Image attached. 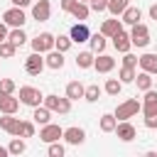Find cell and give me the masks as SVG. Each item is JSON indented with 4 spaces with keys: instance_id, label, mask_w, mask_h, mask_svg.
<instances>
[{
    "instance_id": "48",
    "label": "cell",
    "mask_w": 157,
    "mask_h": 157,
    "mask_svg": "<svg viewBox=\"0 0 157 157\" xmlns=\"http://www.w3.org/2000/svg\"><path fill=\"white\" fill-rule=\"evenodd\" d=\"M81 2H91V0H81Z\"/></svg>"
},
{
    "instance_id": "45",
    "label": "cell",
    "mask_w": 157,
    "mask_h": 157,
    "mask_svg": "<svg viewBox=\"0 0 157 157\" xmlns=\"http://www.w3.org/2000/svg\"><path fill=\"white\" fill-rule=\"evenodd\" d=\"M12 5H17V7H29L32 5V0H10Z\"/></svg>"
},
{
    "instance_id": "22",
    "label": "cell",
    "mask_w": 157,
    "mask_h": 157,
    "mask_svg": "<svg viewBox=\"0 0 157 157\" xmlns=\"http://www.w3.org/2000/svg\"><path fill=\"white\" fill-rule=\"evenodd\" d=\"M74 20H78V22H86L88 20V15H91V7H88V2H81V0H76V5L71 7V12H69Z\"/></svg>"
},
{
    "instance_id": "18",
    "label": "cell",
    "mask_w": 157,
    "mask_h": 157,
    "mask_svg": "<svg viewBox=\"0 0 157 157\" xmlns=\"http://www.w3.org/2000/svg\"><path fill=\"white\" fill-rule=\"evenodd\" d=\"M20 108V98H15V93H0V113H17Z\"/></svg>"
},
{
    "instance_id": "14",
    "label": "cell",
    "mask_w": 157,
    "mask_h": 157,
    "mask_svg": "<svg viewBox=\"0 0 157 157\" xmlns=\"http://www.w3.org/2000/svg\"><path fill=\"white\" fill-rule=\"evenodd\" d=\"M120 29H123V20H118V17L113 15L110 20H103V22H101V29H98V32H103V34L110 39V37H115Z\"/></svg>"
},
{
    "instance_id": "47",
    "label": "cell",
    "mask_w": 157,
    "mask_h": 157,
    "mask_svg": "<svg viewBox=\"0 0 157 157\" xmlns=\"http://www.w3.org/2000/svg\"><path fill=\"white\" fill-rule=\"evenodd\" d=\"M7 155H10V150H7V147H2V145H0V157H7Z\"/></svg>"
},
{
    "instance_id": "35",
    "label": "cell",
    "mask_w": 157,
    "mask_h": 157,
    "mask_svg": "<svg viewBox=\"0 0 157 157\" xmlns=\"http://www.w3.org/2000/svg\"><path fill=\"white\" fill-rule=\"evenodd\" d=\"M71 44H74V39H71L69 34H59V37L54 39V49H59V52H69Z\"/></svg>"
},
{
    "instance_id": "40",
    "label": "cell",
    "mask_w": 157,
    "mask_h": 157,
    "mask_svg": "<svg viewBox=\"0 0 157 157\" xmlns=\"http://www.w3.org/2000/svg\"><path fill=\"white\" fill-rule=\"evenodd\" d=\"M88 7H91L93 12H103V10H108V0H91Z\"/></svg>"
},
{
    "instance_id": "38",
    "label": "cell",
    "mask_w": 157,
    "mask_h": 157,
    "mask_svg": "<svg viewBox=\"0 0 157 157\" xmlns=\"http://www.w3.org/2000/svg\"><path fill=\"white\" fill-rule=\"evenodd\" d=\"M17 83L12 78H0V93H15Z\"/></svg>"
},
{
    "instance_id": "33",
    "label": "cell",
    "mask_w": 157,
    "mask_h": 157,
    "mask_svg": "<svg viewBox=\"0 0 157 157\" xmlns=\"http://www.w3.org/2000/svg\"><path fill=\"white\" fill-rule=\"evenodd\" d=\"M101 93H103V88H101L98 83H91V86H86V93H83V98H86L88 103H96V101L101 98Z\"/></svg>"
},
{
    "instance_id": "26",
    "label": "cell",
    "mask_w": 157,
    "mask_h": 157,
    "mask_svg": "<svg viewBox=\"0 0 157 157\" xmlns=\"http://www.w3.org/2000/svg\"><path fill=\"white\" fill-rule=\"evenodd\" d=\"M115 125H118L115 113H103V115H101V120H98L101 132H115Z\"/></svg>"
},
{
    "instance_id": "32",
    "label": "cell",
    "mask_w": 157,
    "mask_h": 157,
    "mask_svg": "<svg viewBox=\"0 0 157 157\" xmlns=\"http://www.w3.org/2000/svg\"><path fill=\"white\" fill-rule=\"evenodd\" d=\"M128 5H130V0H108V12L115 15V17H120Z\"/></svg>"
},
{
    "instance_id": "13",
    "label": "cell",
    "mask_w": 157,
    "mask_h": 157,
    "mask_svg": "<svg viewBox=\"0 0 157 157\" xmlns=\"http://www.w3.org/2000/svg\"><path fill=\"white\" fill-rule=\"evenodd\" d=\"M64 140H66L69 145H83V140H86V130L78 128V125L64 128Z\"/></svg>"
},
{
    "instance_id": "39",
    "label": "cell",
    "mask_w": 157,
    "mask_h": 157,
    "mask_svg": "<svg viewBox=\"0 0 157 157\" xmlns=\"http://www.w3.org/2000/svg\"><path fill=\"white\" fill-rule=\"evenodd\" d=\"M142 115H157V101H142Z\"/></svg>"
},
{
    "instance_id": "11",
    "label": "cell",
    "mask_w": 157,
    "mask_h": 157,
    "mask_svg": "<svg viewBox=\"0 0 157 157\" xmlns=\"http://www.w3.org/2000/svg\"><path fill=\"white\" fill-rule=\"evenodd\" d=\"M0 130H5L7 135H20V118H15V113H2L0 118Z\"/></svg>"
},
{
    "instance_id": "4",
    "label": "cell",
    "mask_w": 157,
    "mask_h": 157,
    "mask_svg": "<svg viewBox=\"0 0 157 157\" xmlns=\"http://www.w3.org/2000/svg\"><path fill=\"white\" fill-rule=\"evenodd\" d=\"M20 103L34 108V105H42L44 103V93L34 86H20Z\"/></svg>"
},
{
    "instance_id": "12",
    "label": "cell",
    "mask_w": 157,
    "mask_h": 157,
    "mask_svg": "<svg viewBox=\"0 0 157 157\" xmlns=\"http://www.w3.org/2000/svg\"><path fill=\"white\" fill-rule=\"evenodd\" d=\"M93 69L98 71V74H110L113 69H115V59L110 56V54H96V61H93Z\"/></svg>"
},
{
    "instance_id": "23",
    "label": "cell",
    "mask_w": 157,
    "mask_h": 157,
    "mask_svg": "<svg viewBox=\"0 0 157 157\" xmlns=\"http://www.w3.org/2000/svg\"><path fill=\"white\" fill-rule=\"evenodd\" d=\"M105 39H108V37H105L103 32H93V34L88 37V47H91V52H96V54H101V52L105 49V44H108Z\"/></svg>"
},
{
    "instance_id": "20",
    "label": "cell",
    "mask_w": 157,
    "mask_h": 157,
    "mask_svg": "<svg viewBox=\"0 0 157 157\" xmlns=\"http://www.w3.org/2000/svg\"><path fill=\"white\" fill-rule=\"evenodd\" d=\"M44 61H47V66H49V69L59 71V69H64V52L52 49V52H47V54H44Z\"/></svg>"
},
{
    "instance_id": "27",
    "label": "cell",
    "mask_w": 157,
    "mask_h": 157,
    "mask_svg": "<svg viewBox=\"0 0 157 157\" xmlns=\"http://www.w3.org/2000/svg\"><path fill=\"white\" fill-rule=\"evenodd\" d=\"M7 39L15 44V47H22L29 37H27V32L22 29V27H10V34H7Z\"/></svg>"
},
{
    "instance_id": "37",
    "label": "cell",
    "mask_w": 157,
    "mask_h": 157,
    "mask_svg": "<svg viewBox=\"0 0 157 157\" xmlns=\"http://www.w3.org/2000/svg\"><path fill=\"white\" fill-rule=\"evenodd\" d=\"M47 152H49V157H64L66 147H64V145L56 140V142H49V150H47Z\"/></svg>"
},
{
    "instance_id": "6",
    "label": "cell",
    "mask_w": 157,
    "mask_h": 157,
    "mask_svg": "<svg viewBox=\"0 0 157 157\" xmlns=\"http://www.w3.org/2000/svg\"><path fill=\"white\" fill-rule=\"evenodd\" d=\"M54 34L52 32H39L34 39H29V44H32V52H39V54H47V52H52L54 49Z\"/></svg>"
},
{
    "instance_id": "3",
    "label": "cell",
    "mask_w": 157,
    "mask_h": 157,
    "mask_svg": "<svg viewBox=\"0 0 157 157\" xmlns=\"http://www.w3.org/2000/svg\"><path fill=\"white\" fill-rule=\"evenodd\" d=\"M130 39H132V47H137V49H145L152 39H150V27L145 25V22H137V25H132L130 27Z\"/></svg>"
},
{
    "instance_id": "44",
    "label": "cell",
    "mask_w": 157,
    "mask_h": 157,
    "mask_svg": "<svg viewBox=\"0 0 157 157\" xmlns=\"http://www.w3.org/2000/svg\"><path fill=\"white\" fill-rule=\"evenodd\" d=\"M7 34H10V27H7L5 22H0V42H5V39H7Z\"/></svg>"
},
{
    "instance_id": "28",
    "label": "cell",
    "mask_w": 157,
    "mask_h": 157,
    "mask_svg": "<svg viewBox=\"0 0 157 157\" xmlns=\"http://www.w3.org/2000/svg\"><path fill=\"white\" fill-rule=\"evenodd\" d=\"M135 83H137V88H140V91L145 93L147 88H152V74H150V71H142V69H140V71H137V76H135Z\"/></svg>"
},
{
    "instance_id": "43",
    "label": "cell",
    "mask_w": 157,
    "mask_h": 157,
    "mask_svg": "<svg viewBox=\"0 0 157 157\" xmlns=\"http://www.w3.org/2000/svg\"><path fill=\"white\" fill-rule=\"evenodd\" d=\"M145 128H157V115H145Z\"/></svg>"
},
{
    "instance_id": "5",
    "label": "cell",
    "mask_w": 157,
    "mask_h": 157,
    "mask_svg": "<svg viewBox=\"0 0 157 157\" xmlns=\"http://www.w3.org/2000/svg\"><path fill=\"white\" fill-rule=\"evenodd\" d=\"M2 22H5L7 27H25V22H27L25 7H17V5L7 7V10L2 12Z\"/></svg>"
},
{
    "instance_id": "30",
    "label": "cell",
    "mask_w": 157,
    "mask_h": 157,
    "mask_svg": "<svg viewBox=\"0 0 157 157\" xmlns=\"http://www.w3.org/2000/svg\"><path fill=\"white\" fill-rule=\"evenodd\" d=\"M135 76H137L135 66H120V71H118V78L123 83H135Z\"/></svg>"
},
{
    "instance_id": "42",
    "label": "cell",
    "mask_w": 157,
    "mask_h": 157,
    "mask_svg": "<svg viewBox=\"0 0 157 157\" xmlns=\"http://www.w3.org/2000/svg\"><path fill=\"white\" fill-rule=\"evenodd\" d=\"M74 5H76V0H59V7H61L64 12H71Z\"/></svg>"
},
{
    "instance_id": "46",
    "label": "cell",
    "mask_w": 157,
    "mask_h": 157,
    "mask_svg": "<svg viewBox=\"0 0 157 157\" xmlns=\"http://www.w3.org/2000/svg\"><path fill=\"white\" fill-rule=\"evenodd\" d=\"M150 20H155V22H157V2H155V5H150Z\"/></svg>"
},
{
    "instance_id": "31",
    "label": "cell",
    "mask_w": 157,
    "mask_h": 157,
    "mask_svg": "<svg viewBox=\"0 0 157 157\" xmlns=\"http://www.w3.org/2000/svg\"><path fill=\"white\" fill-rule=\"evenodd\" d=\"M7 150H10V155H22V152L27 150V142H25V137L15 135V137L10 140V145H7Z\"/></svg>"
},
{
    "instance_id": "34",
    "label": "cell",
    "mask_w": 157,
    "mask_h": 157,
    "mask_svg": "<svg viewBox=\"0 0 157 157\" xmlns=\"http://www.w3.org/2000/svg\"><path fill=\"white\" fill-rule=\"evenodd\" d=\"M17 54V47L10 42V39H5V42H0V59H12Z\"/></svg>"
},
{
    "instance_id": "21",
    "label": "cell",
    "mask_w": 157,
    "mask_h": 157,
    "mask_svg": "<svg viewBox=\"0 0 157 157\" xmlns=\"http://www.w3.org/2000/svg\"><path fill=\"white\" fill-rule=\"evenodd\" d=\"M137 66H140L142 71H150V74H157V54H152V52H147V54H142V56H137Z\"/></svg>"
},
{
    "instance_id": "15",
    "label": "cell",
    "mask_w": 157,
    "mask_h": 157,
    "mask_svg": "<svg viewBox=\"0 0 157 157\" xmlns=\"http://www.w3.org/2000/svg\"><path fill=\"white\" fill-rule=\"evenodd\" d=\"M69 37L74 39V44H83V42H88L91 32H88L86 22H76V25H74V27L69 29Z\"/></svg>"
},
{
    "instance_id": "41",
    "label": "cell",
    "mask_w": 157,
    "mask_h": 157,
    "mask_svg": "<svg viewBox=\"0 0 157 157\" xmlns=\"http://www.w3.org/2000/svg\"><path fill=\"white\" fill-rule=\"evenodd\" d=\"M123 66H137V56L130 54V52H125L123 54Z\"/></svg>"
},
{
    "instance_id": "7",
    "label": "cell",
    "mask_w": 157,
    "mask_h": 157,
    "mask_svg": "<svg viewBox=\"0 0 157 157\" xmlns=\"http://www.w3.org/2000/svg\"><path fill=\"white\" fill-rule=\"evenodd\" d=\"M44 66H47V61H44V54H39V52H32V54L25 59V71H27L29 76H39V74L44 71Z\"/></svg>"
},
{
    "instance_id": "29",
    "label": "cell",
    "mask_w": 157,
    "mask_h": 157,
    "mask_svg": "<svg viewBox=\"0 0 157 157\" xmlns=\"http://www.w3.org/2000/svg\"><path fill=\"white\" fill-rule=\"evenodd\" d=\"M103 91H105L108 96H120V91H123V81H120V78H105Z\"/></svg>"
},
{
    "instance_id": "10",
    "label": "cell",
    "mask_w": 157,
    "mask_h": 157,
    "mask_svg": "<svg viewBox=\"0 0 157 157\" xmlns=\"http://www.w3.org/2000/svg\"><path fill=\"white\" fill-rule=\"evenodd\" d=\"M115 135H118V140H123V142H132L135 135H137V130H135V125H132L130 120H118Z\"/></svg>"
},
{
    "instance_id": "25",
    "label": "cell",
    "mask_w": 157,
    "mask_h": 157,
    "mask_svg": "<svg viewBox=\"0 0 157 157\" xmlns=\"http://www.w3.org/2000/svg\"><path fill=\"white\" fill-rule=\"evenodd\" d=\"M83 93H86V86H83L81 81H69V83H66V93H64V96H69L71 101L83 98Z\"/></svg>"
},
{
    "instance_id": "1",
    "label": "cell",
    "mask_w": 157,
    "mask_h": 157,
    "mask_svg": "<svg viewBox=\"0 0 157 157\" xmlns=\"http://www.w3.org/2000/svg\"><path fill=\"white\" fill-rule=\"evenodd\" d=\"M113 113H115L118 120H130V118H135L137 113H142V101H137V98H128V101L118 103V108H115Z\"/></svg>"
},
{
    "instance_id": "9",
    "label": "cell",
    "mask_w": 157,
    "mask_h": 157,
    "mask_svg": "<svg viewBox=\"0 0 157 157\" xmlns=\"http://www.w3.org/2000/svg\"><path fill=\"white\" fill-rule=\"evenodd\" d=\"M49 17H52V2L49 0H34L32 2V20L47 22Z\"/></svg>"
},
{
    "instance_id": "8",
    "label": "cell",
    "mask_w": 157,
    "mask_h": 157,
    "mask_svg": "<svg viewBox=\"0 0 157 157\" xmlns=\"http://www.w3.org/2000/svg\"><path fill=\"white\" fill-rule=\"evenodd\" d=\"M64 137V128L61 125H56V123H47V125H42V130H39V140L42 142H56V140H61Z\"/></svg>"
},
{
    "instance_id": "2",
    "label": "cell",
    "mask_w": 157,
    "mask_h": 157,
    "mask_svg": "<svg viewBox=\"0 0 157 157\" xmlns=\"http://www.w3.org/2000/svg\"><path fill=\"white\" fill-rule=\"evenodd\" d=\"M71 98L69 96H56V93H47L44 96V105L47 108H52L54 113H59V115H66V113H71Z\"/></svg>"
},
{
    "instance_id": "17",
    "label": "cell",
    "mask_w": 157,
    "mask_h": 157,
    "mask_svg": "<svg viewBox=\"0 0 157 157\" xmlns=\"http://www.w3.org/2000/svg\"><path fill=\"white\" fill-rule=\"evenodd\" d=\"M52 113H54V110L47 108L44 103H42V105H34V108H32V120H34L37 125H47V123H52Z\"/></svg>"
},
{
    "instance_id": "19",
    "label": "cell",
    "mask_w": 157,
    "mask_h": 157,
    "mask_svg": "<svg viewBox=\"0 0 157 157\" xmlns=\"http://www.w3.org/2000/svg\"><path fill=\"white\" fill-rule=\"evenodd\" d=\"M120 20H123V25H130V27H132V25H137V22L142 20V10L135 7V5H128L125 12L120 15Z\"/></svg>"
},
{
    "instance_id": "16",
    "label": "cell",
    "mask_w": 157,
    "mask_h": 157,
    "mask_svg": "<svg viewBox=\"0 0 157 157\" xmlns=\"http://www.w3.org/2000/svg\"><path fill=\"white\" fill-rule=\"evenodd\" d=\"M113 39V47L120 52V54H125V52H130L132 49V39H130V32H125V29H120L115 37H110Z\"/></svg>"
},
{
    "instance_id": "36",
    "label": "cell",
    "mask_w": 157,
    "mask_h": 157,
    "mask_svg": "<svg viewBox=\"0 0 157 157\" xmlns=\"http://www.w3.org/2000/svg\"><path fill=\"white\" fill-rule=\"evenodd\" d=\"M20 137H34V120H20Z\"/></svg>"
},
{
    "instance_id": "24",
    "label": "cell",
    "mask_w": 157,
    "mask_h": 157,
    "mask_svg": "<svg viewBox=\"0 0 157 157\" xmlns=\"http://www.w3.org/2000/svg\"><path fill=\"white\" fill-rule=\"evenodd\" d=\"M93 61H96V52H91V49L76 54V66L78 69H93Z\"/></svg>"
}]
</instances>
